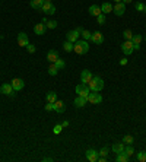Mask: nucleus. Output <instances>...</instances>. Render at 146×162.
<instances>
[{"label": "nucleus", "instance_id": "1", "mask_svg": "<svg viewBox=\"0 0 146 162\" xmlns=\"http://www.w3.org/2000/svg\"><path fill=\"white\" fill-rule=\"evenodd\" d=\"M73 51L76 53V54H86L88 51H89V44H88V41L86 40H78L75 44H73Z\"/></svg>", "mask_w": 146, "mask_h": 162}, {"label": "nucleus", "instance_id": "2", "mask_svg": "<svg viewBox=\"0 0 146 162\" xmlns=\"http://www.w3.org/2000/svg\"><path fill=\"white\" fill-rule=\"evenodd\" d=\"M88 86H89V89L92 91V92H101V91L104 89V81H102L99 76H95V78L91 79Z\"/></svg>", "mask_w": 146, "mask_h": 162}, {"label": "nucleus", "instance_id": "3", "mask_svg": "<svg viewBox=\"0 0 146 162\" xmlns=\"http://www.w3.org/2000/svg\"><path fill=\"white\" fill-rule=\"evenodd\" d=\"M82 32V28L81 26H78V28H75L73 31H69V32L66 34V41H70V42H76L78 41V38H79V35H81Z\"/></svg>", "mask_w": 146, "mask_h": 162}, {"label": "nucleus", "instance_id": "4", "mask_svg": "<svg viewBox=\"0 0 146 162\" xmlns=\"http://www.w3.org/2000/svg\"><path fill=\"white\" fill-rule=\"evenodd\" d=\"M75 92L79 95V97H88L91 94V89H89V86L88 85H85V83H81V85H78L76 88H75Z\"/></svg>", "mask_w": 146, "mask_h": 162}, {"label": "nucleus", "instance_id": "5", "mask_svg": "<svg viewBox=\"0 0 146 162\" xmlns=\"http://www.w3.org/2000/svg\"><path fill=\"white\" fill-rule=\"evenodd\" d=\"M0 92L2 94H5V95H8V97H15L16 94V91L13 89V86L10 85V83H3L2 86H0Z\"/></svg>", "mask_w": 146, "mask_h": 162}, {"label": "nucleus", "instance_id": "6", "mask_svg": "<svg viewBox=\"0 0 146 162\" xmlns=\"http://www.w3.org/2000/svg\"><path fill=\"white\" fill-rule=\"evenodd\" d=\"M86 99H88V102H89V104H95V105L102 102V97H101L98 92H92V91H91L89 95L86 97Z\"/></svg>", "mask_w": 146, "mask_h": 162}, {"label": "nucleus", "instance_id": "7", "mask_svg": "<svg viewBox=\"0 0 146 162\" xmlns=\"http://www.w3.org/2000/svg\"><path fill=\"white\" fill-rule=\"evenodd\" d=\"M40 10L42 12V13H45V15H54L56 13V8L51 5V3H42V6L40 8Z\"/></svg>", "mask_w": 146, "mask_h": 162}, {"label": "nucleus", "instance_id": "8", "mask_svg": "<svg viewBox=\"0 0 146 162\" xmlns=\"http://www.w3.org/2000/svg\"><path fill=\"white\" fill-rule=\"evenodd\" d=\"M121 51L126 54V56H130V54L134 51V48H133V42H131V41H124L121 44Z\"/></svg>", "mask_w": 146, "mask_h": 162}, {"label": "nucleus", "instance_id": "9", "mask_svg": "<svg viewBox=\"0 0 146 162\" xmlns=\"http://www.w3.org/2000/svg\"><path fill=\"white\" fill-rule=\"evenodd\" d=\"M113 10H114V13H115L117 16H123V15H124V12H126V5H124L123 2L115 3V5L113 6Z\"/></svg>", "mask_w": 146, "mask_h": 162}, {"label": "nucleus", "instance_id": "10", "mask_svg": "<svg viewBox=\"0 0 146 162\" xmlns=\"http://www.w3.org/2000/svg\"><path fill=\"white\" fill-rule=\"evenodd\" d=\"M94 76H92V73H91V70H88V69H85V70H82L81 73V82L82 83H85V85H88L91 82V79H92Z\"/></svg>", "mask_w": 146, "mask_h": 162}, {"label": "nucleus", "instance_id": "11", "mask_svg": "<svg viewBox=\"0 0 146 162\" xmlns=\"http://www.w3.org/2000/svg\"><path fill=\"white\" fill-rule=\"evenodd\" d=\"M85 155H86V159L89 162H97L98 156H99V154H98L95 149H88V150L85 152Z\"/></svg>", "mask_w": 146, "mask_h": 162}, {"label": "nucleus", "instance_id": "12", "mask_svg": "<svg viewBox=\"0 0 146 162\" xmlns=\"http://www.w3.org/2000/svg\"><path fill=\"white\" fill-rule=\"evenodd\" d=\"M18 44H19V47H26L29 44V38L25 32L18 34Z\"/></svg>", "mask_w": 146, "mask_h": 162}, {"label": "nucleus", "instance_id": "13", "mask_svg": "<svg viewBox=\"0 0 146 162\" xmlns=\"http://www.w3.org/2000/svg\"><path fill=\"white\" fill-rule=\"evenodd\" d=\"M91 41H92L94 44H98V45H101V44L104 42V35L99 32V31H97V32L92 34V37H91Z\"/></svg>", "mask_w": 146, "mask_h": 162}, {"label": "nucleus", "instance_id": "14", "mask_svg": "<svg viewBox=\"0 0 146 162\" xmlns=\"http://www.w3.org/2000/svg\"><path fill=\"white\" fill-rule=\"evenodd\" d=\"M12 86H13V89L15 91H22L25 86V82L21 79V78H15L13 81H12V83H10Z\"/></svg>", "mask_w": 146, "mask_h": 162}, {"label": "nucleus", "instance_id": "15", "mask_svg": "<svg viewBox=\"0 0 146 162\" xmlns=\"http://www.w3.org/2000/svg\"><path fill=\"white\" fill-rule=\"evenodd\" d=\"M142 40H143V35H133V38H131V42H133V48H134V51H138V50H140V42H142Z\"/></svg>", "mask_w": 146, "mask_h": 162}, {"label": "nucleus", "instance_id": "16", "mask_svg": "<svg viewBox=\"0 0 146 162\" xmlns=\"http://www.w3.org/2000/svg\"><path fill=\"white\" fill-rule=\"evenodd\" d=\"M88 12H89L91 16H95V18H97L98 15H101V13H102V10H101V6H98V5H92V6L88 9Z\"/></svg>", "mask_w": 146, "mask_h": 162}, {"label": "nucleus", "instance_id": "17", "mask_svg": "<svg viewBox=\"0 0 146 162\" xmlns=\"http://www.w3.org/2000/svg\"><path fill=\"white\" fill-rule=\"evenodd\" d=\"M73 102H75V105L78 107V108H82V107H85L86 104H88V99H86L85 97H79V95H78V97L75 98Z\"/></svg>", "mask_w": 146, "mask_h": 162}, {"label": "nucleus", "instance_id": "18", "mask_svg": "<svg viewBox=\"0 0 146 162\" xmlns=\"http://www.w3.org/2000/svg\"><path fill=\"white\" fill-rule=\"evenodd\" d=\"M53 107H54V111H56V113H58V114H61L66 110L65 102H63V101H58V99H57L56 102L53 104Z\"/></svg>", "mask_w": 146, "mask_h": 162}, {"label": "nucleus", "instance_id": "19", "mask_svg": "<svg viewBox=\"0 0 146 162\" xmlns=\"http://www.w3.org/2000/svg\"><path fill=\"white\" fill-rule=\"evenodd\" d=\"M45 29H47V26L44 24H37L34 26V32L37 34V35H44V34H45Z\"/></svg>", "mask_w": 146, "mask_h": 162}, {"label": "nucleus", "instance_id": "20", "mask_svg": "<svg viewBox=\"0 0 146 162\" xmlns=\"http://www.w3.org/2000/svg\"><path fill=\"white\" fill-rule=\"evenodd\" d=\"M57 58H58V53H57L56 50H50L48 53H47V60H48L50 63H54Z\"/></svg>", "mask_w": 146, "mask_h": 162}, {"label": "nucleus", "instance_id": "21", "mask_svg": "<svg viewBox=\"0 0 146 162\" xmlns=\"http://www.w3.org/2000/svg\"><path fill=\"white\" fill-rule=\"evenodd\" d=\"M124 143L123 142H117V143H114L113 145V152H115V154H121V152H124Z\"/></svg>", "mask_w": 146, "mask_h": 162}, {"label": "nucleus", "instance_id": "22", "mask_svg": "<svg viewBox=\"0 0 146 162\" xmlns=\"http://www.w3.org/2000/svg\"><path fill=\"white\" fill-rule=\"evenodd\" d=\"M101 10H102V13H104V15H108L110 12H113V5H111V3H108V2H105V3H102V5H101Z\"/></svg>", "mask_w": 146, "mask_h": 162}, {"label": "nucleus", "instance_id": "23", "mask_svg": "<svg viewBox=\"0 0 146 162\" xmlns=\"http://www.w3.org/2000/svg\"><path fill=\"white\" fill-rule=\"evenodd\" d=\"M45 99H47V102H51V104H54L57 101V94L54 91H50L47 92V95H45Z\"/></svg>", "mask_w": 146, "mask_h": 162}, {"label": "nucleus", "instance_id": "24", "mask_svg": "<svg viewBox=\"0 0 146 162\" xmlns=\"http://www.w3.org/2000/svg\"><path fill=\"white\" fill-rule=\"evenodd\" d=\"M115 161H117V162H129L130 158L124 154V152H121V154H117V156H115Z\"/></svg>", "mask_w": 146, "mask_h": 162}, {"label": "nucleus", "instance_id": "25", "mask_svg": "<svg viewBox=\"0 0 146 162\" xmlns=\"http://www.w3.org/2000/svg\"><path fill=\"white\" fill-rule=\"evenodd\" d=\"M42 3H44V0H31L29 2V6L32 9H40L42 6Z\"/></svg>", "mask_w": 146, "mask_h": 162}, {"label": "nucleus", "instance_id": "26", "mask_svg": "<svg viewBox=\"0 0 146 162\" xmlns=\"http://www.w3.org/2000/svg\"><path fill=\"white\" fill-rule=\"evenodd\" d=\"M57 73H58L57 66L54 64V63H50V66H48V74H50V76H56Z\"/></svg>", "mask_w": 146, "mask_h": 162}, {"label": "nucleus", "instance_id": "27", "mask_svg": "<svg viewBox=\"0 0 146 162\" xmlns=\"http://www.w3.org/2000/svg\"><path fill=\"white\" fill-rule=\"evenodd\" d=\"M63 50H65L66 53H72V51H73V42H70V41H66L65 44H63Z\"/></svg>", "mask_w": 146, "mask_h": 162}, {"label": "nucleus", "instance_id": "28", "mask_svg": "<svg viewBox=\"0 0 146 162\" xmlns=\"http://www.w3.org/2000/svg\"><path fill=\"white\" fill-rule=\"evenodd\" d=\"M81 35H82V38H83V40H86V41H91V37H92V32H89V31H88V29H82Z\"/></svg>", "mask_w": 146, "mask_h": 162}, {"label": "nucleus", "instance_id": "29", "mask_svg": "<svg viewBox=\"0 0 146 162\" xmlns=\"http://www.w3.org/2000/svg\"><path fill=\"white\" fill-rule=\"evenodd\" d=\"M133 142H134V139H133V136H130V134H126V136L123 137V143H124V145H133Z\"/></svg>", "mask_w": 146, "mask_h": 162}, {"label": "nucleus", "instance_id": "30", "mask_svg": "<svg viewBox=\"0 0 146 162\" xmlns=\"http://www.w3.org/2000/svg\"><path fill=\"white\" fill-rule=\"evenodd\" d=\"M54 64L57 66V69H58V70H61V69H65L66 63H65V60H61V58L58 57V58H57L56 61H54Z\"/></svg>", "mask_w": 146, "mask_h": 162}, {"label": "nucleus", "instance_id": "31", "mask_svg": "<svg viewBox=\"0 0 146 162\" xmlns=\"http://www.w3.org/2000/svg\"><path fill=\"white\" fill-rule=\"evenodd\" d=\"M136 159H138L139 162H146V152H145V150L138 152V155H136Z\"/></svg>", "mask_w": 146, "mask_h": 162}, {"label": "nucleus", "instance_id": "32", "mask_svg": "<svg viewBox=\"0 0 146 162\" xmlns=\"http://www.w3.org/2000/svg\"><path fill=\"white\" fill-rule=\"evenodd\" d=\"M124 154L127 155L129 158H131V156H133V154H134V149H133V146L129 145L127 147H124Z\"/></svg>", "mask_w": 146, "mask_h": 162}, {"label": "nucleus", "instance_id": "33", "mask_svg": "<svg viewBox=\"0 0 146 162\" xmlns=\"http://www.w3.org/2000/svg\"><path fill=\"white\" fill-rule=\"evenodd\" d=\"M133 35H134V34L131 32L130 29H126V31L123 32V37L126 38V41H131V38H133Z\"/></svg>", "mask_w": 146, "mask_h": 162}, {"label": "nucleus", "instance_id": "34", "mask_svg": "<svg viewBox=\"0 0 146 162\" xmlns=\"http://www.w3.org/2000/svg\"><path fill=\"white\" fill-rule=\"evenodd\" d=\"M45 26H47L48 29H56L57 28V21H47V22H45Z\"/></svg>", "mask_w": 146, "mask_h": 162}, {"label": "nucleus", "instance_id": "35", "mask_svg": "<svg viewBox=\"0 0 146 162\" xmlns=\"http://www.w3.org/2000/svg\"><path fill=\"white\" fill-rule=\"evenodd\" d=\"M97 22H98V25H104V24H105V15H104V13L98 15V16H97Z\"/></svg>", "mask_w": 146, "mask_h": 162}, {"label": "nucleus", "instance_id": "36", "mask_svg": "<svg viewBox=\"0 0 146 162\" xmlns=\"http://www.w3.org/2000/svg\"><path fill=\"white\" fill-rule=\"evenodd\" d=\"M134 8H136V10H138V12H143V10H145V3L138 2V3L134 5Z\"/></svg>", "mask_w": 146, "mask_h": 162}, {"label": "nucleus", "instance_id": "37", "mask_svg": "<svg viewBox=\"0 0 146 162\" xmlns=\"http://www.w3.org/2000/svg\"><path fill=\"white\" fill-rule=\"evenodd\" d=\"M61 130H63V126H61V124H56L54 129H53V131H54V134H60Z\"/></svg>", "mask_w": 146, "mask_h": 162}, {"label": "nucleus", "instance_id": "38", "mask_svg": "<svg viewBox=\"0 0 146 162\" xmlns=\"http://www.w3.org/2000/svg\"><path fill=\"white\" fill-rule=\"evenodd\" d=\"M25 48H26V51H28V53H31V54H34V53H35V50H37L34 44H28V45H26Z\"/></svg>", "mask_w": 146, "mask_h": 162}, {"label": "nucleus", "instance_id": "39", "mask_svg": "<svg viewBox=\"0 0 146 162\" xmlns=\"http://www.w3.org/2000/svg\"><path fill=\"white\" fill-rule=\"evenodd\" d=\"M98 154H99V156H107L108 158V147H102Z\"/></svg>", "mask_w": 146, "mask_h": 162}, {"label": "nucleus", "instance_id": "40", "mask_svg": "<svg viewBox=\"0 0 146 162\" xmlns=\"http://www.w3.org/2000/svg\"><path fill=\"white\" fill-rule=\"evenodd\" d=\"M45 111H54V107L51 102H47V105H45Z\"/></svg>", "mask_w": 146, "mask_h": 162}, {"label": "nucleus", "instance_id": "41", "mask_svg": "<svg viewBox=\"0 0 146 162\" xmlns=\"http://www.w3.org/2000/svg\"><path fill=\"white\" fill-rule=\"evenodd\" d=\"M120 64H121V66L127 64V58H121V60H120Z\"/></svg>", "mask_w": 146, "mask_h": 162}, {"label": "nucleus", "instance_id": "42", "mask_svg": "<svg viewBox=\"0 0 146 162\" xmlns=\"http://www.w3.org/2000/svg\"><path fill=\"white\" fill-rule=\"evenodd\" d=\"M61 126H63V129H65V127H67V126H69V121H63V123H61Z\"/></svg>", "mask_w": 146, "mask_h": 162}, {"label": "nucleus", "instance_id": "43", "mask_svg": "<svg viewBox=\"0 0 146 162\" xmlns=\"http://www.w3.org/2000/svg\"><path fill=\"white\" fill-rule=\"evenodd\" d=\"M123 3H124V5H127V3H131V2H133V0H121Z\"/></svg>", "mask_w": 146, "mask_h": 162}, {"label": "nucleus", "instance_id": "44", "mask_svg": "<svg viewBox=\"0 0 146 162\" xmlns=\"http://www.w3.org/2000/svg\"><path fill=\"white\" fill-rule=\"evenodd\" d=\"M42 161H45V162H48V161H53V158H44Z\"/></svg>", "mask_w": 146, "mask_h": 162}, {"label": "nucleus", "instance_id": "45", "mask_svg": "<svg viewBox=\"0 0 146 162\" xmlns=\"http://www.w3.org/2000/svg\"><path fill=\"white\" fill-rule=\"evenodd\" d=\"M44 2H45V3H51V0H44Z\"/></svg>", "mask_w": 146, "mask_h": 162}, {"label": "nucleus", "instance_id": "46", "mask_svg": "<svg viewBox=\"0 0 146 162\" xmlns=\"http://www.w3.org/2000/svg\"><path fill=\"white\" fill-rule=\"evenodd\" d=\"M114 2H115V3H120V2H121V0H114Z\"/></svg>", "mask_w": 146, "mask_h": 162}, {"label": "nucleus", "instance_id": "47", "mask_svg": "<svg viewBox=\"0 0 146 162\" xmlns=\"http://www.w3.org/2000/svg\"><path fill=\"white\" fill-rule=\"evenodd\" d=\"M143 12H145V13H146V5H145V10H143Z\"/></svg>", "mask_w": 146, "mask_h": 162}, {"label": "nucleus", "instance_id": "48", "mask_svg": "<svg viewBox=\"0 0 146 162\" xmlns=\"http://www.w3.org/2000/svg\"><path fill=\"white\" fill-rule=\"evenodd\" d=\"M145 41H146V35H145Z\"/></svg>", "mask_w": 146, "mask_h": 162}]
</instances>
